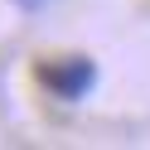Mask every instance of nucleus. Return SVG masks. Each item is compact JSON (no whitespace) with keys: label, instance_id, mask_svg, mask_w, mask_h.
Here are the masks:
<instances>
[{"label":"nucleus","instance_id":"f257e3e1","mask_svg":"<svg viewBox=\"0 0 150 150\" xmlns=\"http://www.w3.org/2000/svg\"><path fill=\"white\" fill-rule=\"evenodd\" d=\"M39 78H44V87H49L53 97H63V102H82L92 87H97V63H92L87 53H68V58L44 63Z\"/></svg>","mask_w":150,"mask_h":150},{"label":"nucleus","instance_id":"f03ea898","mask_svg":"<svg viewBox=\"0 0 150 150\" xmlns=\"http://www.w3.org/2000/svg\"><path fill=\"white\" fill-rule=\"evenodd\" d=\"M15 5H20V10H44L49 0H15Z\"/></svg>","mask_w":150,"mask_h":150}]
</instances>
